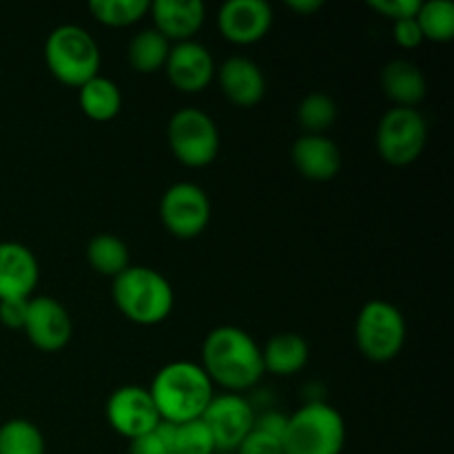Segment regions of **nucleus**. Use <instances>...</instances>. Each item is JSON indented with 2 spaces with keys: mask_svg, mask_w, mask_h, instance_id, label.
I'll use <instances>...</instances> for the list:
<instances>
[{
  "mask_svg": "<svg viewBox=\"0 0 454 454\" xmlns=\"http://www.w3.org/2000/svg\"><path fill=\"white\" fill-rule=\"evenodd\" d=\"M167 142L173 158L186 168H204L220 155V129L202 109L184 106L167 124Z\"/></svg>",
  "mask_w": 454,
  "mask_h": 454,
  "instance_id": "0eeeda50",
  "label": "nucleus"
},
{
  "mask_svg": "<svg viewBox=\"0 0 454 454\" xmlns=\"http://www.w3.org/2000/svg\"><path fill=\"white\" fill-rule=\"evenodd\" d=\"M393 40L402 49L419 47L424 43V35H421L419 25H417V18H406V20L393 22Z\"/></svg>",
  "mask_w": 454,
  "mask_h": 454,
  "instance_id": "2f4dec72",
  "label": "nucleus"
},
{
  "mask_svg": "<svg viewBox=\"0 0 454 454\" xmlns=\"http://www.w3.org/2000/svg\"><path fill=\"white\" fill-rule=\"evenodd\" d=\"M211 430L202 419L176 426V454H215Z\"/></svg>",
  "mask_w": 454,
  "mask_h": 454,
  "instance_id": "cd10ccee",
  "label": "nucleus"
},
{
  "mask_svg": "<svg viewBox=\"0 0 454 454\" xmlns=\"http://www.w3.org/2000/svg\"><path fill=\"white\" fill-rule=\"evenodd\" d=\"M149 13L153 18V29L171 44L195 40V34L207 20L202 0H155Z\"/></svg>",
  "mask_w": 454,
  "mask_h": 454,
  "instance_id": "a211bd4d",
  "label": "nucleus"
},
{
  "mask_svg": "<svg viewBox=\"0 0 454 454\" xmlns=\"http://www.w3.org/2000/svg\"><path fill=\"white\" fill-rule=\"evenodd\" d=\"M111 300L120 315L131 324L158 326L171 317L176 293L160 270L145 264H131L111 284Z\"/></svg>",
  "mask_w": 454,
  "mask_h": 454,
  "instance_id": "7ed1b4c3",
  "label": "nucleus"
},
{
  "mask_svg": "<svg viewBox=\"0 0 454 454\" xmlns=\"http://www.w3.org/2000/svg\"><path fill=\"white\" fill-rule=\"evenodd\" d=\"M40 279L38 257L22 242H0V301L29 300Z\"/></svg>",
  "mask_w": 454,
  "mask_h": 454,
  "instance_id": "dca6fc26",
  "label": "nucleus"
},
{
  "mask_svg": "<svg viewBox=\"0 0 454 454\" xmlns=\"http://www.w3.org/2000/svg\"><path fill=\"white\" fill-rule=\"evenodd\" d=\"M255 417V408L244 395L222 393L211 399L200 419L211 430L217 452H235L253 433Z\"/></svg>",
  "mask_w": 454,
  "mask_h": 454,
  "instance_id": "9d476101",
  "label": "nucleus"
},
{
  "mask_svg": "<svg viewBox=\"0 0 454 454\" xmlns=\"http://www.w3.org/2000/svg\"><path fill=\"white\" fill-rule=\"evenodd\" d=\"M428 145V122L419 109L390 106L375 131L380 158L390 167H411Z\"/></svg>",
  "mask_w": 454,
  "mask_h": 454,
  "instance_id": "6e6552de",
  "label": "nucleus"
},
{
  "mask_svg": "<svg viewBox=\"0 0 454 454\" xmlns=\"http://www.w3.org/2000/svg\"><path fill=\"white\" fill-rule=\"evenodd\" d=\"M105 415L111 430L118 433L120 437L129 439V442L155 430L162 421L153 399H151L149 388L136 384L115 388L106 399Z\"/></svg>",
  "mask_w": 454,
  "mask_h": 454,
  "instance_id": "9b49d317",
  "label": "nucleus"
},
{
  "mask_svg": "<svg viewBox=\"0 0 454 454\" xmlns=\"http://www.w3.org/2000/svg\"><path fill=\"white\" fill-rule=\"evenodd\" d=\"M87 262L96 273L115 279L131 266V253L118 235L100 233L89 239Z\"/></svg>",
  "mask_w": 454,
  "mask_h": 454,
  "instance_id": "5701e85b",
  "label": "nucleus"
},
{
  "mask_svg": "<svg viewBox=\"0 0 454 454\" xmlns=\"http://www.w3.org/2000/svg\"><path fill=\"white\" fill-rule=\"evenodd\" d=\"M297 120L309 136H326L337 120V102L328 93H309L297 106Z\"/></svg>",
  "mask_w": 454,
  "mask_h": 454,
  "instance_id": "bb28decb",
  "label": "nucleus"
},
{
  "mask_svg": "<svg viewBox=\"0 0 454 454\" xmlns=\"http://www.w3.org/2000/svg\"><path fill=\"white\" fill-rule=\"evenodd\" d=\"M211 198L195 182H176L160 200V222L177 239H195L208 229Z\"/></svg>",
  "mask_w": 454,
  "mask_h": 454,
  "instance_id": "1a4fd4ad",
  "label": "nucleus"
},
{
  "mask_svg": "<svg viewBox=\"0 0 454 454\" xmlns=\"http://www.w3.org/2000/svg\"><path fill=\"white\" fill-rule=\"evenodd\" d=\"M22 333L34 348L43 353H58L71 341L74 322H71L69 310L56 297H31Z\"/></svg>",
  "mask_w": 454,
  "mask_h": 454,
  "instance_id": "f8f14e48",
  "label": "nucleus"
},
{
  "mask_svg": "<svg viewBox=\"0 0 454 454\" xmlns=\"http://www.w3.org/2000/svg\"><path fill=\"white\" fill-rule=\"evenodd\" d=\"M291 162L304 180L331 182L341 171V151L328 136L304 133L293 142Z\"/></svg>",
  "mask_w": 454,
  "mask_h": 454,
  "instance_id": "f3484780",
  "label": "nucleus"
},
{
  "mask_svg": "<svg viewBox=\"0 0 454 454\" xmlns=\"http://www.w3.org/2000/svg\"><path fill=\"white\" fill-rule=\"evenodd\" d=\"M44 65L67 87L80 89L100 74V44L80 25H60L44 40Z\"/></svg>",
  "mask_w": 454,
  "mask_h": 454,
  "instance_id": "39448f33",
  "label": "nucleus"
},
{
  "mask_svg": "<svg viewBox=\"0 0 454 454\" xmlns=\"http://www.w3.org/2000/svg\"><path fill=\"white\" fill-rule=\"evenodd\" d=\"M380 84L384 96L395 106H406V109H417L428 93V82L421 67L403 58L390 60L381 69Z\"/></svg>",
  "mask_w": 454,
  "mask_h": 454,
  "instance_id": "6ab92c4d",
  "label": "nucleus"
},
{
  "mask_svg": "<svg viewBox=\"0 0 454 454\" xmlns=\"http://www.w3.org/2000/svg\"><path fill=\"white\" fill-rule=\"evenodd\" d=\"M217 87L231 105L253 109L266 96V75L255 60L247 56H231L215 69Z\"/></svg>",
  "mask_w": 454,
  "mask_h": 454,
  "instance_id": "2eb2a0df",
  "label": "nucleus"
},
{
  "mask_svg": "<svg viewBox=\"0 0 454 454\" xmlns=\"http://www.w3.org/2000/svg\"><path fill=\"white\" fill-rule=\"evenodd\" d=\"M310 359V346L300 333H278L262 346L264 375L293 377L306 368Z\"/></svg>",
  "mask_w": 454,
  "mask_h": 454,
  "instance_id": "aec40b11",
  "label": "nucleus"
},
{
  "mask_svg": "<svg viewBox=\"0 0 454 454\" xmlns=\"http://www.w3.org/2000/svg\"><path fill=\"white\" fill-rule=\"evenodd\" d=\"M406 317L393 301H366L355 319V344L368 362L388 364L397 359L406 346Z\"/></svg>",
  "mask_w": 454,
  "mask_h": 454,
  "instance_id": "423d86ee",
  "label": "nucleus"
},
{
  "mask_svg": "<svg viewBox=\"0 0 454 454\" xmlns=\"http://www.w3.org/2000/svg\"><path fill=\"white\" fill-rule=\"evenodd\" d=\"M368 7L380 13V16L388 18L390 22H397L406 20V18H415L421 7V0H371Z\"/></svg>",
  "mask_w": 454,
  "mask_h": 454,
  "instance_id": "c756f323",
  "label": "nucleus"
},
{
  "mask_svg": "<svg viewBox=\"0 0 454 454\" xmlns=\"http://www.w3.org/2000/svg\"><path fill=\"white\" fill-rule=\"evenodd\" d=\"M215 60L211 51L198 40L171 44L164 74L173 89L180 93H202L215 80Z\"/></svg>",
  "mask_w": 454,
  "mask_h": 454,
  "instance_id": "4468645a",
  "label": "nucleus"
},
{
  "mask_svg": "<svg viewBox=\"0 0 454 454\" xmlns=\"http://www.w3.org/2000/svg\"><path fill=\"white\" fill-rule=\"evenodd\" d=\"M149 393L160 419L180 426L204 415L211 399L215 397V386L200 364L176 359L155 372Z\"/></svg>",
  "mask_w": 454,
  "mask_h": 454,
  "instance_id": "f03ea898",
  "label": "nucleus"
},
{
  "mask_svg": "<svg viewBox=\"0 0 454 454\" xmlns=\"http://www.w3.org/2000/svg\"><path fill=\"white\" fill-rule=\"evenodd\" d=\"M415 18L424 40L446 44L454 38V4L450 0H428V3H421Z\"/></svg>",
  "mask_w": 454,
  "mask_h": 454,
  "instance_id": "a878e982",
  "label": "nucleus"
},
{
  "mask_svg": "<svg viewBox=\"0 0 454 454\" xmlns=\"http://www.w3.org/2000/svg\"><path fill=\"white\" fill-rule=\"evenodd\" d=\"M78 105L93 122H111L122 111V91L115 80L98 74L78 89Z\"/></svg>",
  "mask_w": 454,
  "mask_h": 454,
  "instance_id": "412c9836",
  "label": "nucleus"
},
{
  "mask_svg": "<svg viewBox=\"0 0 454 454\" xmlns=\"http://www.w3.org/2000/svg\"><path fill=\"white\" fill-rule=\"evenodd\" d=\"M286 419L288 415H282V412L278 411H266L255 417V426H253V428L260 430V433L273 434V437L282 439L284 428H286Z\"/></svg>",
  "mask_w": 454,
  "mask_h": 454,
  "instance_id": "72a5a7b5",
  "label": "nucleus"
},
{
  "mask_svg": "<svg viewBox=\"0 0 454 454\" xmlns=\"http://www.w3.org/2000/svg\"><path fill=\"white\" fill-rule=\"evenodd\" d=\"M346 421L326 402H306L288 415L282 434L284 454H341L346 446Z\"/></svg>",
  "mask_w": 454,
  "mask_h": 454,
  "instance_id": "20e7f679",
  "label": "nucleus"
},
{
  "mask_svg": "<svg viewBox=\"0 0 454 454\" xmlns=\"http://www.w3.org/2000/svg\"><path fill=\"white\" fill-rule=\"evenodd\" d=\"M168 51H171V43H168L162 34H158L153 27L142 29L129 40V47H127L129 67L142 75L158 74V71H164Z\"/></svg>",
  "mask_w": 454,
  "mask_h": 454,
  "instance_id": "4be33fe9",
  "label": "nucleus"
},
{
  "mask_svg": "<svg viewBox=\"0 0 454 454\" xmlns=\"http://www.w3.org/2000/svg\"><path fill=\"white\" fill-rule=\"evenodd\" d=\"M149 0H91L89 3V13L100 25L111 27V29L136 25L149 13Z\"/></svg>",
  "mask_w": 454,
  "mask_h": 454,
  "instance_id": "393cba45",
  "label": "nucleus"
},
{
  "mask_svg": "<svg viewBox=\"0 0 454 454\" xmlns=\"http://www.w3.org/2000/svg\"><path fill=\"white\" fill-rule=\"evenodd\" d=\"M235 454H284L282 439L253 428V433L239 443Z\"/></svg>",
  "mask_w": 454,
  "mask_h": 454,
  "instance_id": "7c9ffc66",
  "label": "nucleus"
},
{
  "mask_svg": "<svg viewBox=\"0 0 454 454\" xmlns=\"http://www.w3.org/2000/svg\"><path fill=\"white\" fill-rule=\"evenodd\" d=\"M200 366L224 393L251 390L264 377L262 346L255 337L239 326H217L204 337Z\"/></svg>",
  "mask_w": 454,
  "mask_h": 454,
  "instance_id": "f257e3e1",
  "label": "nucleus"
},
{
  "mask_svg": "<svg viewBox=\"0 0 454 454\" xmlns=\"http://www.w3.org/2000/svg\"><path fill=\"white\" fill-rule=\"evenodd\" d=\"M273 20V7L266 0H229L217 9L215 16L222 38L238 47H248L264 40Z\"/></svg>",
  "mask_w": 454,
  "mask_h": 454,
  "instance_id": "ddd939ff",
  "label": "nucleus"
},
{
  "mask_svg": "<svg viewBox=\"0 0 454 454\" xmlns=\"http://www.w3.org/2000/svg\"><path fill=\"white\" fill-rule=\"evenodd\" d=\"M286 7L291 9V12L301 13V16H309V13L319 12V9L324 7V3L322 0H288Z\"/></svg>",
  "mask_w": 454,
  "mask_h": 454,
  "instance_id": "f704fd0d",
  "label": "nucleus"
},
{
  "mask_svg": "<svg viewBox=\"0 0 454 454\" xmlns=\"http://www.w3.org/2000/svg\"><path fill=\"white\" fill-rule=\"evenodd\" d=\"M129 454H176V426L160 421L155 430L129 442Z\"/></svg>",
  "mask_w": 454,
  "mask_h": 454,
  "instance_id": "c85d7f7f",
  "label": "nucleus"
},
{
  "mask_svg": "<svg viewBox=\"0 0 454 454\" xmlns=\"http://www.w3.org/2000/svg\"><path fill=\"white\" fill-rule=\"evenodd\" d=\"M0 454H47L43 430L22 417L7 419L0 424Z\"/></svg>",
  "mask_w": 454,
  "mask_h": 454,
  "instance_id": "b1692460",
  "label": "nucleus"
},
{
  "mask_svg": "<svg viewBox=\"0 0 454 454\" xmlns=\"http://www.w3.org/2000/svg\"><path fill=\"white\" fill-rule=\"evenodd\" d=\"M31 300V297H29ZM29 300H3L0 301V324L12 331H22Z\"/></svg>",
  "mask_w": 454,
  "mask_h": 454,
  "instance_id": "473e14b6",
  "label": "nucleus"
}]
</instances>
